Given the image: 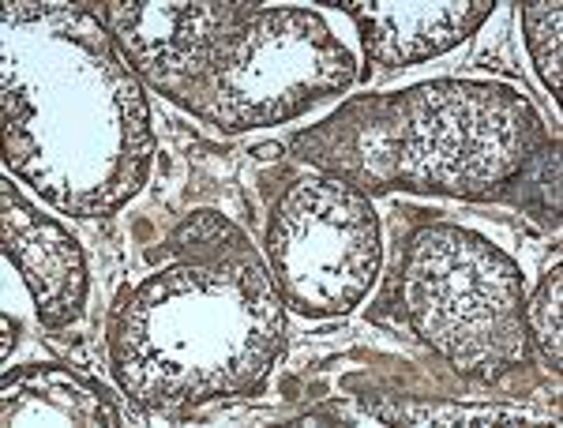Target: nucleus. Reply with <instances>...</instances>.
Masks as SVG:
<instances>
[{
    "label": "nucleus",
    "mask_w": 563,
    "mask_h": 428,
    "mask_svg": "<svg viewBox=\"0 0 563 428\" xmlns=\"http://www.w3.org/2000/svg\"><path fill=\"white\" fill-rule=\"evenodd\" d=\"M278 294L305 316H342L379 271V218L346 180L305 177L278 199L267 230Z\"/></svg>",
    "instance_id": "6"
},
{
    "label": "nucleus",
    "mask_w": 563,
    "mask_h": 428,
    "mask_svg": "<svg viewBox=\"0 0 563 428\" xmlns=\"http://www.w3.org/2000/svg\"><path fill=\"white\" fill-rule=\"evenodd\" d=\"M387 421H410V425H526L533 421L530 414L504 406H402L384 409Z\"/></svg>",
    "instance_id": "12"
},
{
    "label": "nucleus",
    "mask_w": 563,
    "mask_h": 428,
    "mask_svg": "<svg viewBox=\"0 0 563 428\" xmlns=\"http://www.w3.org/2000/svg\"><path fill=\"white\" fill-rule=\"evenodd\" d=\"M196 252L162 267L117 308L109 353L143 406L207 403L263 380L286 312L267 267L225 218H196Z\"/></svg>",
    "instance_id": "2"
},
{
    "label": "nucleus",
    "mask_w": 563,
    "mask_h": 428,
    "mask_svg": "<svg viewBox=\"0 0 563 428\" xmlns=\"http://www.w3.org/2000/svg\"><path fill=\"white\" fill-rule=\"evenodd\" d=\"M544 147L538 109L499 84L435 79L342 106L294 151L353 188L493 196Z\"/></svg>",
    "instance_id": "3"
},
{
    "label": "nucleus",
    "mask_w": 563,
    "mask_h": 428,
    "mask_svg": "<svg viewBox=\"0 0 563 428\" xmlns=\"http://www.w3.org/2000/svg\"><path fill=\"white\" fill-rule=\"evenodd\" d=\"M0 230H4V256L20 267L34 297V308L49 327H60L84 312L87 263L71 237L53 218L23 204L12 185L0 188Z\"/></svg>",
    "instance_id": "8"
},
{
    "label": "nucleus",
    "mask_w": 563,
    "mask_h": 428,
    "mask_svg": "<svg viewBox=\"0 0 563 428\" xmlns=\"http://www.w3.org/2000/svg\"><path fill=\"white\" fill-rule=\"evenodd\" d=\"M560 300H563V267H556L544 275L541 289L533 294V300L526 305V323H530V334L541 342V353L549 358L552 369L560 372L563 350H560Z\"/></svg>",
    "instance_id": "11"
},
{
    "label": "nucleus",
    "mask_w": 563,
    "mask_h": 428,
    "mask_svg": "<svg viewBox=\"0 0 563 428\" xmlns=\"http://www.w3.org/2000/svg\"><path fill=\"white\" fill-rule=\"evenodd\" d=\"M560 23H563V8L552 0V4H526L522 8V26H526V42H530L533 65H538L544 87L560 98L563 79H560Z\"/></svg>",
    "instance_id": "10"
},
{
    "label": "nucleus",
    "mask_w": 563,
    "mask_h": 428,
    "mask_svg": "<svg viewBox=\"0 0 563 428\" xmlns=\"http://www.w3.org/2000/svg\"><path fill=\"white\" fill-rule=\"evenodd\" d=\"M361 26L365 53L384 68L417 65L466 42L493 15V0H443V4H346Z\"/></svg>",
    "instance_id": "9"
},
{
    "label": "nucleus",
    "mask_w": 563,
    "mask_h": 428,
    "mask_svg": "<svg viewBox=\"0 0 563 428\" xmlns=\"http://www.w3.org/2000/svg\"><path fill=\"white\" fill-rule=\"evenodd\" d=\"M406 320L459 372L496 380L530 358L522 271L488 237L429 226L402 263Z\"/></svg>",
    "instance_id": "4"
},
{
    "label": "nucleus",
    "mask_w": 563,
    "mask_h": 428,
    "mask_svg": "<svg viewBox=\"0 0 563 428\" xmlns=\"http://www.w3.org/2000/svg\"><path fill=\"white\" fill-rule=\"evenodd\" d=\"M256 4H113L106 12L124 57L162 95L188 109H203L218 50Z\"/></svg>",
    "instance_id": "7"
},
{
    "label": "nucleus",
    "mask_w": 563,
    "mask_h": 428,
    "mask_svg": "<svg viewBox=\"0 0 563 428\" xmlns=\"http://www.w3.org/2000/svg\"><path fill=\"white\" fill-rule=\"evenodd\" d=\"M350 50L305 8H256L218 50L199 117L230 132L294 121L353 84Z\"/></svg>",
    "instance_id": "5"
},
{
    "label": "nucleus",
    "mask_w": 563,
    "mask_h": 428,
    "mask_svg": "<svg viewBox=\"0 0 563 428\" xmlns=\"http://www.w3.org/2000/svg\"><path fill=\"white\" fill-rule=\"evenodd\" d=\"M4 158L79 215L113 211L147 177V102L90 8H4Z\"/></svg>",
    "instance_id": "1"
}]
</instances>
